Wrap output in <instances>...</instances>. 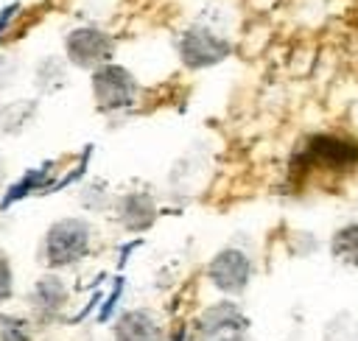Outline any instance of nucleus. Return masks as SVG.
Segmentation results:
<instances>
[{
    "label": "nucleus",
    "instance_id": "f8f14e48",
    "mask_svg": "<svg viewBox=\"0 0 358 341\" xmlns=\"http://www.w3.org/2000/svg\"><path fill=\"white\" fill-rule=\"evenodd\" d=\"M11 293V271L6 266V260L0 257V299H6Z\"/></svg>",
    "mask_w": 358,
    "mask_h": 341
},
{
    "label": "nucleus",
    "instance_id": "1a4fd4ad",
    "mask_svg": "<svg viewBox=\"0 0 358 341\" xmlns=\"http://www.w3.org/2000/svg\"><path fill=\"white\" fill-rule=\"evenodd\" d=\"M333 257H338L347 266H358V224H347L333 235Z\"/></svg>",
    "mask_w": 358,
    "mask_h": 341
},
{
    "label": "nucleus",
    "instance_id": "f03ea898",
    "mask_svg": "<svg viewBox=\"0 0 358 341\" xmlns=\"http://www.w3.org/2000/svg\"><path fill=\"white\" fill-rule=\"evenodd\" d=\"M92 89L95 98L103 109H126L137 101V81L129 70L117 67V64H103L95 70L92 78Z\"/></svg>",
    "mask_w": 358,
    "mask_h": 341
},
{
    "label": "nucleus",
    "instance_id": "7ed1b4c3",
    "mask_svg": "<svg viewBox=\"0 0 358 341\" xmlns=\"http://www.w3.org/2000/svg\"><path fill=\"white\" fill-rule=\"evenodd\" d=\"M207 277L218 291L241 293V291H246V285L252 280V260L238 249H224L210 260Z\"/></svg>",
    "mask_w": 358,
    "mask_h": 341
},
{
    "label": "nucleus",
    "instance_id": "9b49d317",
    "mask_svg": "<svg viewBox=\"0 0 358 341\" xmlns=\"http://www.w3.org/2000/svg\"><path fill=\"white\" fill-rule=\"evenodd\" d=\"M0 333H3V341H25L28 338V327L20 319H3Z\"/></svg>",
    "mask_w": 358,
    "mask_h": 341
},
{
    "label": "nucleus",
    "instance_id": "423d86ee",
    "mask_svg": "<svg viewBox=\"0 0 358 341\" xmlns=\"http://www.w3.org/2000/svg\"><path fill=\"white\" fill-rule=\"evenodd\" d=\"M308 157L324 168H350L358 162V143L336 134H316L308 145Z\"/></svg>",
    "mask_w": 358,
    "mask_h": 341
},
{
    "label": "nucleus",
    "instance_id": "f257e3e1",
    "mask_svg": "<svg viewBox=\"0 0 358 341\" xmlns=\"http://www.w3.org/2000/svg\"><path fill=\"white\" fill-rule=\"evenodd\" d=\"M246 316L232 302H215L199 316V341H243Z\"/></svg>",
    "mask_w": 358,
    "mask_h": 341
},
{
    "label": "nucleus",
    "instance_id": "20e7f679",
    "mask_svg": "<svg viewBox=\"0 0 358 341\" xmlns=\"http://www.w3.org/2000/svg\"><path fill=\"white\" fill-rule=\"evenodd\" d=\"M90 246V229L84 221H59L48 235V260L53 266H67L78 260Z\"/></svg>",
    "mask_w": 358,
    "mask_h": 341
},
{
    "label": "nucleus",
    "instance_id": "6e6552de",
    "mask_svg": "<svg viewBox=\"0 0 358 341\" xmlns=\"http://www.w3.org/2000/svg\"><path fill=\"white\" fill-rule=\"evenodd\" d=\"M115 341H162V333L148 313L131 310L115 324Z\"/></svg>",
    "mask_w": 358,
    "mask_h": 341
},
{
    "label": "nucleus",
    "instance_id": "39448f33",
    "mask_svg": "<svg viewBox=\"0 0 358 341\" xmlns=\"http://www.w3.org/2000/svg\"><path fill=\"white\" fill-rule=\"evenodd\" d=\"M179 53L190 67H210L229 53V45L210 31H185L179 39Z\"/></svg>",
    "mask_w": 358,
    "mask_h": 341
},
{
    "label": "nucleus",
    "instance_id": "9d476101",
    "mask_svg": "<svg viewBox=\"0 0 358 341\" xmlns=\"http://www.w3.org/2000/svg\"><path fill=\"white\" fill-rule=\"evenodd\" d=\"M36 302L42 305V310H45V313L59 310V307H62V302H64V288H62V282H59V280H53V277L42 280V282H39V288H36Z\"/></svg>",
    "mask_w": 358,
    "mask_h": 341
},
{
    "label": "nucleus",
    "instance_id": "0eeeda50",
    "mask_svg": "<svg viewBox=\"0 0 358 341\" xmlns=\"http://www.w3.org/2000/svg\"><path fill=\"white\" fill-rule=\"evenodd\" d=\"M67 48H70L73 61L81 64V67L101 64V61H106L109 53H112V42H109V36L101 34V31H92V28L76 31V34L67 39Z\"/></svg>",
    "mask_w": 358,
    "mask_h": 341
}]
</instances>
